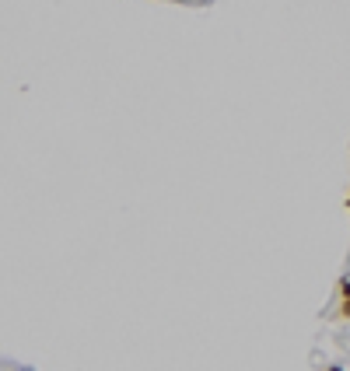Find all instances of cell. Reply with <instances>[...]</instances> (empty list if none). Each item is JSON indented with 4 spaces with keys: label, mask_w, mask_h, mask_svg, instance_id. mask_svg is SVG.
<instances>
[{
    "label": "cell",
    "mask_w": 350,
    "mask_h": 371,
    "mask_svg": "<svg viewBox=\"0 0 350 371\" xmlns=\"http://www.w3.org/2000/svg\"><path fill=\"white\" fill-rule=\"evenodd\" d=\"M340 319H350V294L340 298Z\"/></svg>",
    "instance_id": "obj_1"
},
{
    "label": "cell",
    "mask_w": 350,
    "mask_h": 371,
    "mask_svg": "<svg viewBox=\"0 0 350 371\" xmlns=\"http://www.w3.org/2000/svg\"><path fill=\"white\" fill-rule=\"evenodd\" d=\"M344 294H350V277L340 280V298H344Z\"/></svg>",
    "instance_id": "obj_2"
},
{
    "label": "cell",
    "mask_w": 350,
    "mask_h": 371,
    "mask_svg": "<svg viewBox=\"0 0 350 371\" xmlns=\"http://www.w3.org/2000/svg\"><path fill=\"white\" fill-rule=\"evenodd\" d=\"M326 371H344V368H340V365H330V368H326Z\"/></svg>",
    "instance_id": "obj_3"
},
{
    "label": "cell",
    "mask_w": 350,
    "mask_h": 371,
    "mask_svg": "<svg viewBox=\"0 0 350 371\" xmlns=\"http://www.w3.org/2000/svg\"><path fill=\"white\" fill-rule=\"evenodd\" d=\"M347 210H350V196H347Z\"/></svg>",
    "instance_id": "obj_4"
}]
</instances>
